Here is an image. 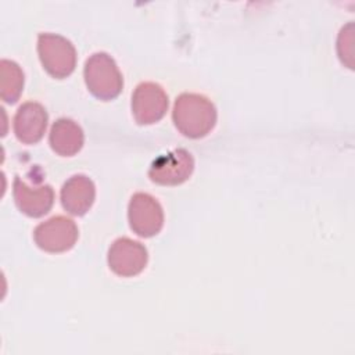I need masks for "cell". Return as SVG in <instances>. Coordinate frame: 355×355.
<instances>
[{"instance_id":"1","label":"cell","mask_w":355,"mask_h":355,"mask_svg":"<svg viewBox=\"0 0 355 355\" xmlns=\"http://www.w3.org/2000/svg\"><path fill=\"white\" fill-rule=\"evenodd\" d=\"M173 123L178 130L190 139L207 136L216 123V108L214 103L197 93H182L173 105Z\"/></svg>"},{"instance_id":"2","label":"cell","mask_w":355,"mask_h":355,"mask_svg":"<svg viewBox=\"0 0 355 355\" xmlns=\"http://www.w3.org/2000/svg\"><path fill=\"white\" fill-rule=\"evenodd\" d=\"M83 75L89 92L98 100H114L122 92V73L114 58L104 51L94 53L86 60Z\"/></svg>"},{"instance_id":"3","label":"cell","mask_w":355,"mask_h":355,"mask_svg":"<svg viewBox=\"0 0 355 355\" xmlns=\"http://www.w3.org/2000/svg\"><path fill=\"white\" fill-rule=\"evenodd\" d=\"M37 53L43 68L55 79L69 76L76 65L73 44L55 33H40L37 37Z\"/></svg>"},{"instance_id":"4","label":"cell","mask_w":355,"mask_h":355,"mask_svg":"<svg viewBox=\"0 0 355 355\" xmlns=\"http://www.w3.org/2000/svg\"><path fill=\"white\" fill-rule=\"evenodd\" d=\"M79 236L76 223L62 215L53 216L39 223L33 230V240L47 252H65L71 250Z\"/></svg>"},{"instance_id":"5","label":"cell","mask_w":355,"mask_h":355,"mask_svg":"<svg viewBox=\"0 0 355 355\" xmlns=\"http://www.w3.org/2000/svg\"><path fill=\"white\" fill-rule=\"evenodd\" d=\"M128 218L130 229L140 237H153L164 226V211L157 198L147 193L132 196Z\"/></svg>"},{"instance_id":"6","label":"cell","mask_w":355,"mask_h":355,"mask_svg":"<svg viewBox=\"0 0 355 355\" xmlns=\"http://www.w3.org/2000/svg\"><path fill=\"white\" fill-rule=\"evenodd\" d=\"M168 104V94L154 82L137 85L132 94V112L139 125H151L162 119Z\"/></svg>"},{"instance_id":"7","label":"cell","mask_w":355,"mask_h":355,"mask_svg":"<svg viewBox=\"0 0 355 355\" xmlns=\"http://www.w3.org/2000/svg\"><path fill=\"white\" fill-rule=\"evenodd\" d=\"M193 171V155L184 148H178L158 157L148 169V178L157 184L178 186L186 182Z\"/></svg>"},{"instance_id":"8","label":"cell","mask_w":355,"mask_h":355,"mask_svg":"<svg viewBox=\"0 0 355 355\" xmlns=\"http://www.w3.org/2000/svg\"><path fill=\"white\" fill-rule=\"evenodd\" d=\"M110 269L122 277H132L143 272L147 265L148 254L146 247L129 237L116 239L108 250Z\"/></svg>"},{"instance_id":"9","label":"cell","mask_w":355,"mask_h":355,"mask_svg":"<svg viewBox=\"0 0 355 355\" xmlns=\"http://www.w3.org/2000/svg\"><path fill=\"white\" fill-rule=\"evenodd\" d=\"M12 193L18 209L31 218L46 215L54 204V190L50 184L32 187L17 176L14 179Z\"/></svg>"},{"instance_id":"10","label":"cell","mask_w":355,"mask_h":355,"mask_svg":"<svg viewBox=\"0 0 355 355\" xmlns=\"http://www.w3.org/2000/svg\"><path fill=\"white\" fill-rule=\"evenodd\" d=\"M49 115L44 107L35 101L24 103L14 116V133L24 144L37 143L47 128Z\"/></svg>"},{"instance_id":"11","label":"cell","mask_w":355,"mask_h":355,"mask_svg":"<svg viewBox=\"0 0 355 355\" xmlns=\"http://www.w3.org/2000/svg\"><path fill=\"white\" fill-rule=\"evenodd\" d=\"M60 197L61 204L68 214L82 216L92 208L94 202L96 187L89 176L73 175L62 184Z\"/></svg>"},{"instance_id":"12","label":"cell","mask_w":355,"mask_h":355,"mask_svg":"<svg viewBox=\"0 0 355 355\" xmlns=\"http://www.w3.org/2000/svg\"><path fill=\"white\" fill-rule=\"evenodd\" d=\"M49 141L53 151L58 155L72 157L82 148L85 136L82 128L75 121L69 118H60L50 129Z\"/></svg>"},{"instance_id":"13","label":"cell","mask_w":355,"mask_h":355,"mask_svg":"<svg viewBox=\"0 0 355 355\" xmlns=\"http://www.w3.org/2000/svg\"><path fill=\"white\" fill-rule=\"evenodd\" d=\"M24 90V72L21 67L10 60L0 62V96L1 100L14 104Z\"/></svg>"}]
</instances>
